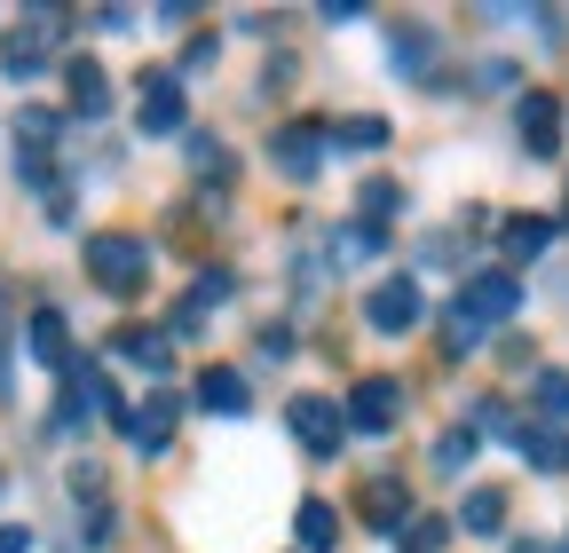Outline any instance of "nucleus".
<instances>
[{
  "label": "nucleus",
  "mask_w": 569,
  "mask_h": 553,
  "mask_svg": "<svg viewBox=\"0 0 569 553\" xmlns=\"http://www.w3.org/2000/svg\"><path fill=\"white\" fill-rule=\"evenodd\" d=\"M396 182H365V222H356V230H388V214H396Z\"/></svg>",
  "instance_id": "24"
},
{
  "label": "nucleus",
  "mask_w": 569,
  "mask_h": 553,
  "mask_svg": "<svg viewBox=\"0 0 569 553\" xmlns=\"http://www.w3.org/2000/svg\"><path fill=\"white\" fill-rule=\"evenodd\" d=\"M365 522L396 537V530L411 522V491H403V482H388V474H380V482H365Z\"/></svg>",
  "instance_id": "14"
},
{
  "label": "nucleus",
  "mask_w": 569,
  "mask_h": 553,
  "mask_svg": "<svg viewBox=\"0 0 569 553\" xmlns=\"http://www.w3.org/2000/svg\"><path fill=\"white\" fill-rule=\"evenodd\" d=\"M56 127H63V111H48V103H32V111L17 119V143H32V151H48V143H56Z\"/></svg>",
  "instance_id": "22"
},
{
  "label": "nucleus",
  "mask_w": 569,
  "mask_h": 553,
  "mask_svg": "<svg viewBox=\"0 0 569 553\" xmlns=\"http://www.w3.org/2000/svg\"><path fill=\"white\" fill-rule=\"evenodd\" d=\"M459 309L490 332V324H507L515 309H522V285H515V269H482V276H467L459 285Z\"/></svg>",
  "instance_id": "6"
},
{
  "label": "nucleus",
  "mask_w": 569,
  "mask_h": 553,
  "mask_svg": "<svg viewBox=\"0 0 569 553\" xmlns=\"http://www.w3.org/2000/svg\"><path fill=\"white\" fill-rule=\"evenodd\" d=\"M459 522H467L475 537H498V530H507V491H490V482H482V491H467Z\"/></svg>",
  "instance_id": "19"
},
{
  "label": "nucleus",
  "mask_w": 569,
  "mask_h": 553,
  "mask_svg": "<svg viewBox=\"0 0 569 553\" xmlns=\"http://www.w3.org/2000/svg\"><path fill=\"white\" fill-rule=\"evenodd\" d=\"M396 537H403V553H443V522H427V514H411Z\"/></svg>",
  "instance_id": "25"
},
{
  "label": "nucleus",
  "mask_w": 569,
  "mask_h": 553,
  "mask_svg": "<svg viewBox=\"0 0 569 553\" xmlns=\"http://www.w3.org/2000/svg\"><path fill=\"white\" fill-rule=\"evenodd\" d=\"M475 340H482V324H475V316H467V309L451 301V324H443V349H451V356H467Z\"/></svg>",
  "instance_id": "26"
},
{
  "label": "nucleus",
  "mask_w": 569,
  "mask_h": 553,
  "mask_svg": "<svg viewBox=\"0 0 569 553\" xmlns=\"http://www.w3.org/2000/svg\"><path fill=\"white\" fill-rule=\"evenodd\" d=\"M293 537H301L309 553H332V545H340V514H332L325 499H301V514H293Z\"/></svg>",
  "instance_id": "17"
},
{
  "label": "nucleus",
  "mask_w": 569,
  "mask_h": 553,
  "mask_svg": "<svg viewBox=\"0 0 569 553\" xmlns=\"http://www.w3.org/2000/svg\"><path fill=\"white\" fill-rule=\"evenodd\" d=\"M515 134H522V151H530V159H553V151H561V95L530 88V95L515 103Z\"/></svg>",
  "instance_id": "9"
},
{
  "label": "nucleus",
  "mask_w": 569,
  "mask_h": 553,
  "mask_svg": "<svg viewBox=\"0 0 569 553\" xmlns=\"http://www.w3.org/2000/svg\"><path fill=\"white\" fill-rule=\"evenodd\" d=\"M284 428L301 435V451H309V459H332V451H340V435H348V428H340V403H332V395H293V411H284Z\"/></svg>",
  "instance_id": "7"
},
{
  "label": "nucleus",
  "mask_w": 569,
  "mask_h": 553,
  "mask_svg": "<svg viewBox=\"0 0 569 553\" xmlns=\"http://www.w3.org/2000/svg\"><path fill=\"white\" fill-rule=\"evenodd\" d=\"M246 403H253V388H246L238 372H222V364H213V372H198V411H222V420H238Z\"/></svg>",
  "instance_id": "15"
},
{
  "label": "nucleus",
  "mask_w": 569,
  "mask_h": 553,
  "mask_svg": "<svg viewBox=\"0 0 569 553\" xmlns=\"http://www.w3.org/2000/svg\"><path fill=\"white\" fill-rule=\"evenodd\" d=\"M515 451H522L538 474H569V435H561L553 420H530V428L515 435Z\"/></svg>",
  "instance_id": "11"
},
{
  "label": "nucleus",
  "mask_w": 569,
  "mask_h": 553,
  "mask_svg": "<svg viewBox=\"0 0 569 553\" xmlns=\"http://www.w3.org/2000/svg\"><path fill=\"white\" fill-rule=\"evenodd\" d=\"M403 420V380H388V372H365L348 388V403H340V428L348 435H388Z\"/></svg>",
  "instance_id": "3"
},
{
  "label": "nucleus",
  "mask_w": 569,
  "mask_h": 553,
  "mask_svg": "<svg viewBox=\"0 0 569 553\" xmlns=\"http://www.w3.org/2000/svg\"><path fill=\"white\" fill-rule=\"evenodd\" d=\"M88 276L111 301H134L142 285H151V245L127 238V230H103V238H88Z\"/></svg>",
  "instance_id": "2"
},
{
  "label": "nucleus",
  "mask_w": 569,
  "mask_h": 553,
  "mask_svg": "<svg viewBox=\"0 0 569 553\" xmlns=\"http://www.w3.org/2000/svg\"><path fill=\"white\" fill-rule=\"evenodd\" d=\"M32 356H40L48 372H63V364H71V324H63L56 309H32Z\"/></svg>",
  "instance_id": "16"
},
{
  "label": "nucleus",
  "mask_w": 569,
  "mask_h": 553,
  "mask_svg": "<svg viewBox=\"0 0 569 553\" xmlns=\"http://www.w3.org/2000/svg\"><path fill=\"white\" fill-rule=\"evenodd\" d=\"M213 301H230V276H222V269H213V276H198V285H190V301L174 309V332H198Z\"/></svg>",
  "instance_id": "20"
},
{
  "label": "nucleus",
  "mask_w": 569,
  "mask_h": 553,
  "mask_svg": "<svg viewBox=\"0 0 569 553\" xmlns=\"http://www.w3.org/2000/svg\"><path fill=\"white\" fill-rule=\"evenodd\" d=\"M419 316H427V301H419L411 276H388V285L365 301V324H372V332H388V340H396V332H419Z\"/></svg>",
  "instance_id": "10"
},
{
  "label": "nucleus",
  "mask_w": 569,
  "mask_h": 553,
  "mask_svg": "<svg viewBox=\"0 0 569 553\" xmlns=\"http://www.w3.org/2000/svg\"><path fill=\"white\" fill-rule=\"evenodd\" d=\"M561 553H569V545H561Z\"/></svg>",
  "instance_id": "32"
},
{
  "label": "nucleus",
  "mask_w": 569,
  "mask_h": 553,
  "mask_svg": "<svg viewBox=\"0 0 569 553\" xmlns=\"http://www.w3.org/2000/svg\"><path fill=\"white\" fill-rule=\"evenodd\" d=\"M396 72H411V80L436 72V56H427V32H396Z\"/></svg>",
  "instance_id": "23"
},
{
  "label": "nucleus",
  "mask_w": 569,
  "mask_h": 553,
  "mask_svg": "<svg viewBox=\"0 0 569 553\" xmlns=\"http://www.w3.org/2000/svg\"><path fill=\"white\" fill-rule=\"evenodd\" d=\"M182 119H190L182 80H174V72H142V88H134V127H142V134H182Z\"/></svg>",
  "instance_id": "5"
},
{
  "label": "nucleus",
  "mask_w": 569,
  "mask_h": 553,
  "mask_svg": "<svg viewBox=\"0 0 569 553\" xmlns=\"http://www.w3.org/2000/svg\"><path fill=\"white\" fill-rule=\"evenodd\" d=\"M0 395H9V285H0Z\"/></svg>",
  "instance_id": "29"
},
{
  "label": "nucleus",
  "mask_w": 569,
  "mask_h": 553,
  "mask_svg": "<svg viewBox=\"0 0 569 553\" xmlns=\"http://www.w3.org/2000/svg\"><path fill=\"white\" fill-rule=\"evenodd\" d=\"M538 403L546 411H569V372H538Z\"/></svg>",
  "instance_id": "28"
},
{
  "label": "nucleus",
  "mask_w": 569,
  "mask_h": 553,
  "mask_svg": "<svg viewBox=\"0 0 569 553\" xmlns=\"http://www.w3.org/2000/svg\"><path fill=\"white\" fill-rule=\"evenodd\" d=\"M174 428H182V395H174V388H151V395L127 411V443H134L142 459H159V451L174 443Z\"/></svg>",
  "instance_id": "4"
},
{
  "label": "nucleus",
  "mask_w": 569,
  "mask_h": 553,
  "mask_svg": "<svg viewBox=\"0 0 569 553\" xmlns=\"http://www.w3.org/2000/svg\"><path fill=\"white\" fill-rule=\"evenodd\" d=\"M0 553H32V530L24 522H0Z\"/></svg>",
  "instance_id": "30"
},
{
  "label": "nucleus",
  "mask_w": 569,
  "mask_h": 553,
  "mask_svg": "<svg viewBox=\"0 0 569 553\" xmlns=\"http://www.w3.org/2000/svg\"><path fill=\"white\" fill-rule=\"evenodd\" d=\"M63 88H71V111H80V119H103V111H111V80H103V63H96V56L71 63Z\"/></svg>",
  "instance_id": "12"
},
{
  "label": "nucleus",
  "mask_w": 569,
  "mask_h": 553,
  "mask_svg": "<svg viewBox=\"0 0 569 553\" xmlns=\"http://www.w3.org/2000/svg\"><path fill=\"white\" fill-rule=\"evenodd\" d=\"M111 349H119V356H134L151 380H167V364H174V356H167V332H142V324H127V332L111 340Z\"/></svg>",
  "instance_id": "18"
},
{
  "label": "nucleus",
  "mask_w": 569,
  "mask_h": 553,
  "mask_svg": "<svg viewBox=\"0 0 569 553\" xmlns=\"http://www.w3.org/2000/svg\"><path fill=\"white\" fill-rule=\"evenodd\" d=\"M553 238H561V222H553V214H515L507 230H498V245H507V261H538V253H546Z\"/></svg>",
  "instance_id": "13"
},
{
  "label": "nucleus",
  "mask_w": 569,
  "mask_h": 553,
  "mask_svg": "<svg viewBox=\"0 0 569 553\" xmlns=\"http://www.w3.org/2000/svg\"><path fill=\"white\" fill-rule=\"evenodd\" d=\"M63 32H71V9H24L9 48H0V72H9V80H40L56 63V48H63Z\"/></svg>",
  "instance_id": "1"
},
{
  "label": "nucleus",
  "mask_w": 569,
  "mask_h": 553,
  "mask_svg": "<svg viewBox=\"0 0 569 553\" xmlns=\"http://www.w3.org/2000/svg\"><path fill=\"white\" fill-rule=\"evenodd\" d=\"M325 143H348V151H380L388 143V119H372V111H356V119H340Z\"/></svg>",
  "instance_id": "21"
},
{
  "label": "nucleus",
  "mask_w": 569,
  "mask_h": 553,
  "mask_svg": "<svg viewBox=\"0 0 569 553\" xmlns=\"http://www.w3.org/2000/svg\"><path fill=\"white\" fill-rule=\"evenodd\" d=\"M467 459H475V435H467V428H459V435H443V443H436V466H443V474H459V466H467Z\"/></svg>",
  "instance_id": "27"
},
{
  "label": "nucleus",
  "mask_w": 569,
  "mask_h": 553,
  "mask_svg": "<svg viewBox=\"0 0 569 553\" xmlns=\"http://www.w3.org/2000/svg\"><path fill=\"white\" fill-rule=\"evenodd\" d=\"M515 553H553V545H538V537H530V545H515Z\"/></svg>",
  "instance_id": "31"
},
{
  "label": "nucleus",
  "mask_w": 569,
  "mask_h": 553,
  "mask_svg": "<svg viewBox=\"0 0 569 553\" xmlns=\"http://www.w3.org/2000/svg\"><path fill=\"white\" fill-rule=\"evenodd\" d=\"M269 159H277L284 182H317V167H325V127L284 119V127H277V143H269Z\"/></svg>",
  "instance_id": "8"
}]
</instances>
